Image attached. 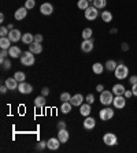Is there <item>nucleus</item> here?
<instances>
[{
	"instance_id": "nucleus-23",
	"label": "nucleus",
	"mask_w": 137,
	"mask_h": 153,
	"mask_svg": "<svg viewBox=\"0 0 137 153\" xmlns=\"http://www.w3.org/2000/svg\"><path fill=\"white\" fill-rule=\"evenodd\" d=\"M11 42H13V41L8 38V36H7V37H1V38H0V47H1V49H10Z\"/></svg>"
},
{
	"instance_id": "nucleus-48",
	"label": "nucleus",
	"mask_w": 137,
	"mask_h": 153,
	"mask_svg": "<svg viewBox=\"0 0 137 153\" xmlns=\"http://www.w3.org/2000/svg\"><path fill=\"white\" fill-rule=\"evenodd\" d=\"M122 51H129V45L126 42H122Z\"/></svg>"
},
{
	"instance_id": "nucleus-44",
	"label": "nucleus",
	"mask_w": 137,
	"mask_h": 153,
	"mask_svg": "<svg viewBox=\"0 0 137 153\" xmlns=\"http://www.w3.org/2000/svg\"><path fill=\"white\" fill-rule=\"evenodd\" d=\"M58 128H59V130L66 128V123H64V122H58Z\"/></svg>"
},
{
	"instance_id": "nucleus-19",
	"label": "nucleus",
	"mask_w": 137,
	"mask_h": 153,
	"mask_svg": "<svg viewBox=\"0 0 137 153\" xmlns=\"http://www.w3.org/2000/svg\"><path fill=\"white\" fill-rule=\"evenodd\" d=\"M91 111H92V108H91V104H88L86 101L82 102V104L80 105V114L82 115V116H89Z\"/></svg>"
},
{
	"instance_id": "nucleus-20",
	"label": "nucleus",
	"mask_w": 137,
	"mask_h": 153,
	"mask_svg": "<svg viewBox=\"0 0 137 153\" xmlns=\"http://www.w3.org/2000/svg\"><path fill=\"white\" fill-rule=\"evenodd\" d=\"M4 85L8 88L10 90H14V89H18V85H19V82L15 79V78H7L6 79V82H4Z\"/></svg>"
},
{
	"instance_id": "nucleus-12",
	"label": "nucleus",
	"mask_w": 137,
	"mask_h": 153,
	"mask_svg": "<svg viewBox=\"0 0 137 153\" xmlns=\"http://www.w3.org/2000/svg\"><path fill=\"white\" fill-rule=\"evenodd\" d=\"M26 15H28V8L26 7H19L15 11V14H14V18L16 21H22V19L26 18Z\"/></svg>"
},
{
	"instance_id": "nucleus-41",
	"label": "nucleus",
	"mask_w": 137,
	"mask_h": 153,
	"mask_svg": "<svg viewBox=\"0 0 137 153\" xmlns=\"http://www.w3.org/2000/svg\"><path fill=\"white\" fill-rule=\"evenodd\" d=\"M129 82H130V85H134V83H137V75L129 76Z\"/></svg>"
},
{
	"instance_id": "nucleus-52",
	"label": "nucleus",
	"mask_w": 137,
	"mask_h": 153,
	"mask_svg": "<svg viewBox=\"0 0 137 153\" xmlns=\"http://www.w3.org/2000/svg\"><path fill=\"white\" fill-rule=\"evenodd\" d=\"M88 1H93V0H88Z\"/></svg>"
},
{
	"instance_id": "nucleus-28",
	"label": "nucleus",
	"mask_w": 137,
	"mask_h": 153,
	"mask_svg": "<svg viewBox=\"0 0 137 153\" xmlns=\"http://www.w3.org/2000/svg\"><path fill=\"white\" fill-rule=\"evenodd\" d=\"M104 68H106V67L103 66L102 63H95V64L92 66V71H93L95 74H102L103 71H104Z\"/></svg>"
},
{
	"instance_id": "nucleus-39",
	"label": "nucleus",
	"mask_w": 137,
	"mask_h": 153,
	"mask_svg": "<svg viewBox=\"0 0 137 153\" xmlns=\"http://www.w3.org/2000/svg\"><path fill=\"white\" fill-rule=\"evenodd\" d=\"M36 148H37L38 150H40V149L43 150L44 148H47V141H40V142L37 143V146H36Z\"/></svg>"
},
{
	"instance_id": "nucleus-50",
	"label": "nucleus",
	"mask_w": 137,
	"mask_h": 153,
	"mask_svg": "<svg viewBox=\"0 0 137 153\" xmlns=\"http://www.w3.org/2000/svg\"><path fill=\"white\" fill-rule=\"evenodd\" d=\"M0 22H4V14H0Z\"/></svg>"
},
{
	"instance_id": "nucleus-37",
	"label": "nucleus",
	"mask_w": 137,
	"mask_h": 153,
	"mask_svg": "<svg viewBox=\"0 0 137 153\" xmlns=\"http://www.w3.org/2000/svg\"><path fill=\"white\" fill-rule=\"evenodd\" d=\"M1 68H3V70H10V68H11V62L6 59V60L1 63Z\"/></svg>"
},
{
	"instance_id": "nucleus-6",
	"label": "nucleus",
	"mask_w": 137,
	"mask_h": 153,
	"mask_svg": "<svg viewBox=\"0 0 137 153\" xmlns=\"http://www.w3.org/2000/svg\"><path fill=\"white\" fill-rule=\"evenodd\" d=\"M97 16H99V11H97L96 7L89 6L85 10V19H88V21H95Z\"/></svg>"
},
{
	"instance_id": "nucleus-7",
	"label": "nucleus",
	"mask_w": 137,
	"mask_h": 153,
	"mask_svg": "<svg viewBox=\"0 0 137 153\" xmlns=\"http://www.w3.org/2000/svg\"><path fill=\"white\" fill-rule=\"evenodd\" d=\"M93 47H95V42H93L92 38H88V40H84L82 44H81V51L85 52V53H89L93 51Z\"/></svg>"
},
{
	"instance_id": "nucleus-3",
	"label": "nucleus",
	"mask_w": 137,
	"mask_h": 153,
	"mask_svg": "<svg viewBox=\"0 0 137 153\" xmlns=\"http://www.w3.org/2000/svg\"><path fill=\"white\" fill-rule=\"evenodd\" d=\"M114 93L110 92V90H103L102 93H100V102H102L103 105H106V107H109L110 104H112V101H114Z\"/></svg>"
},
{
	"instance_id": "nucleus-47",
	"label": "nucleus",
	"mask_w": 137,
	"mask_h": 153,
	"mask_svg": "<svg viewBox=\"0 0 137 153\" xmlns=\"http://www.w3.org/2000/svg\"><path fill=\"white\" fill-rule=\"evenodd\" d=\"M96 90H97V92H100V93H102L103 90H104V86H103L102 83H99V85L96 86Z\"/></svg>"
},
{
	"instance_id": "nucleus-33",
	"label": "nucleus",
	"mask_w": 137,
	"mask_h": 153,
	"mask_svg": "<svg viewBox=\"0 0 137 153\" xmlns=\"http://www.w3.org/2000/svg\"><path fill=\"white\" fill-rule=\"evenodd\" d=\"M70 99H71L70 93L64 92V93H62V94H61V101H62V102H64V101H70Z\"/></svg>"
},
{
	"instance_id": "nucleus-51",
	"label": "nucleus",
	"mask_w": 137,
	"mask_h": 153,
	"mask_svg": "<svg viewBox=\"0 0 137 153\" xmlns=\"http://www.w3.org/2000/svg\"><path fill=\"white\" fill-rule=\"evenodd\" d=\"M7 27H8V30H13V29H14V25H13V23H8V26H7Z\"/></svg>"
},
{
	"instance_id": "nucleus-5",
	"label": "nucleus",
	"mask_w": 137,
	"mask_h": 153,
	"mask_svg": "<svg viewBox=\"0 0 137 153\" xmlns=\"http://www.w3.org/2000/svg\"><path fill=\"white\" fill-rule=\"evenodd\" d=\"M99 118L102 119V120H104V122H107V120H110V119H112V118H114V109L109 108V107H106L104 109H100Z\"/></svg>"
},
{
	"instance_id": "nucleus-32",
	"label": "nucleus",
	"mask_w": 137,
	"mask_h": 153,
	"mask_svg": "<svg viewBox=\"0 0 137 153\" xmlns=\"http://www.w3.org/2000/svg\"><path fill=\"white\" fill-rule=\"evenodd\" d=\"M77 6H78L80 10H84V11H85V10L89 7V1H88V0H78Z\"/></svg>"
},
{
	"instance_id": "nucleus-29",
	"label": "nucleus",
	"mask_w": 137,
	"mask_h": 153,
	"mask_svg": "<svg viewBox=\"0 0 137 153\" xmlns=\"http://www.w3.org/2000/svg\"><path fill=\"white\" fill-rule=\"evenodd\" d=\"M92 4H93V7L100 10V8H104V7L107 6V0H93Z\"/></svg>"
},
{
	"instance_id": "nucleus-22",
	"label": "nucleus",
	"mask_w": 137,
	"mask_h": 153,
	"mask_svg": "<svg viewBox=\"0 0 137 153\" xmlns=\"http://www.w3.org/2000/svg\"><path fill=\"white\" fill-rule=\"evenodd\" d=\"M125 90H126V89H125V86L122 85V83H117V85L112 86L111 92L114 93L115 96H121V94H124V93H125Z\"/></svg>"
},
{
	"instance_id": "nucleus-16",
	"label": "nucleus",
	"mask_w": 137,
	"mask_h": 153,
	"mask_svg": "<svg viewBox=\"0 0 137 153\" xmlns=\"http://www.w3.org/2000/svg\"><path fill=\"white\" fill-rule=\"evenodd\" d=\"M96 126V120L91 116H85V120H84V128L85 130H93Z\"/></svg>"
},
{
	"instance_id": "nucleus-13",
	"label": "nucleus",
	"mask_w": 137,
	"mask_h": 153,
	"mask_svg": "<svg viewBox=\"0 0 137 153\" xmlns=\"http://www.w3.org/2000/svg\"><path fill=\"white\" fill-rule=\"evenodd\" d=\"M8 38L13 42H18L19 40H22V34H21V32H19L18 29H13V30H10V33H8Z\"/></svg>"
},
{
	"instance_id": "nucleus-46",
	"label": "nucleus",
	"mask_w": 137,
	"mask_h": 153,
	"mask_svg": "<svg viewBox=\"0 0 137 153\" xmlns=\"http://www.w3.org/2000/svg\"><path fill=\"white\" fill-rule=\"evenodd\" d=\"M132 92H133V96H137V83L132 85Z\"/></svg>"
},
{
	"instance_id": "nucleus-1",
	"label": "nucleus",
	"mask_w": 137,
	"mask_h": 153,
	"mask_svg": "<svg viewBox=\"0 0 137 153\" xmlns=\"http://www.w3.org/2000/svg\"><path fill=\"white\" fill-rule=\"evenodd\" d=\"M19 60L22 63V66L25 67H30L34 64L36 59H34V53H32L30 51H26V52H22L21 57H19Z\"/></svg>"
},
{
	"instance_id": "nucleus-35",
	"label": "nucleus",
	"mask_w": 137,
	"mask_h": 153,
	"mask_svg": "<svg viewBox=\"0 0 137 153\" xmlns=\"http://www.w3.org/2000/svg\"><path fill=\"white\" fill-rule=\"evenodd\" d=\"M34 6H36V0H26L25 7H26L28 10H32Z\"/></svg>"
},
{
	"instance_id": "nucleus-11",
	"label": "nucleus",
	"mask_w": 137,
	"mask_h": 153,
	"mask_svg": "<svg viewBox=\"0 0 137 153\" xmlns=\"http://www.w3.org/2000/svg\"><path fill=\"white\" fill-rule=\"evenodd\" d=\"M40 13H41L43 15H51V14L54 13V6H52L51 3H43L41 6H40Z\"/></svg>"
},
{
	"instance_id": "nucleus-49",
	"label": "nucleus",
	"mask_w": 137,
	"mask_h": 153,
	"mask_svg": "<svg viewBox=\"0 0 137 153\" xmlns=\"http://www.w3.org/2000/svg\"><path fill=\"white\" fill-rule=\"evenodd\" d=\"M117 32H118V29H115V27H112L111 30H110V33H111V34H115Z\"/></svg>"
},
{
	"instance_id": "nucleus-10",
	"label": "nucleus",
	"mask_w": 137,
	"mask_h": 153,
	"mask_svg": "<svg viewBox=\"0 0 137 153\" xmlns=\"http://www.w3.org/2000/svg\"><path fill=\"white\" fill-rule=\"evenodd\" d=\"M61 141H59V138H49V140L47 141V148L48 149H51V150H56L59 149V146H61Z\"/></svg>"
},
{
	"instance_id": "nucleus-26",
	"label": "nucleus",
	"mask_w": 137,
	"mask_h": 153,
	"mask_svg": "<svg viewBox=\"0 0 137 153\" xmlns=\"http://www.w3.org/2000/svg\"><path fill=\"white\" fill-rule=\"evenodd\" d=\"M117 66H118V63H117L115 60H112V59L107 60V62H106V64H104V67L107 68V71H115Z\"/></svg>"
},
{
	"instance_id": "nucleus-45",
	"label": "nucleus",
	"mask_w": 137,
	"mask_h": 153,
	"mask_svg": "<svg viewBox=\"0 0 137 153\" xmlns=\"http://www.w3.org/2000/svg\"><path fill=\"white\" fill-rule=\"evenodd\" d=\"M7 90H8V88H7L6 85H1V86H0V93H1V94H4Z\"/></svg>"
},
{
	"instance_id": "nucleus-8",
	"label": "nucleus",
	"mask_w": 137,
	"mask_h": 153,
	"mask_svg": "<svg viewBox=\"0 0 137 153\" xmlns=\"http://www.w3.org/2000/svg\"><path fill=\"white\" fill-rule=\"evenodd\" d=\"M112 104H114V107H115L117 109L125 108V105H126V97H125L124 94L115 96V97H114V101H112Z\"/></svg>"
},
{
	"instance_id": "nucleus-21",
	"label": "nucleus",
	"mask_w": 137,
	"mask_h": 153,
	"mask_svg": "<svg viewBox=\"0 0 137 153\" xmlns=\"http://www.w3.org/2000/svg\"><path fill=\"white\" fill-rule=\"evenodd\" d=\"M45 102H47V100H45V96H37L34 99V105L36 108H44L45 107Z\"/></svg>"
},
{
	"instance_id": "nucleus-4",
	"label": "nucleus",
	"mask_w": 137,
	"mask_h": 153,
	"mask_svg": "<svg viewBox=\"0 0 137 153\" xmlns=\"http://www.w3.org/2000/svg\"><path fill=\"white\" fill-rule=\"evenodd\" d=\"M103 142H104L107 146H114V145L118 143V137H117L114 133H107L103 135Z\"/></svg>"
},
{
	"instance_id": "nucleus-30",
	"label": "nucleus",
	"mask_w": 137,
	"mask_h": 153,
	"mask_svg": "<svg viewBox=\"0 0 137 153\" xmlns=\"http://www.w3.org/2000/svg\"><path fill=\"white\" fill-rule=\"evenodd\" d=\"M14 78H15L18 82H25L26 75H25V73H22V71H16V73L14 74Z\"/></svg>"
},
{
	"instance_id": "nucleus-42",
	"label": "nucleus",
	"mask_w": 137,
	"mask_h": 153,
	"mask_svg": "<svg viewBox=\"0 0 137 153\" xmlns=\"http://www.w3.org/2000/svg\"><path fill=\"white\" fill-rule=\"evenodd\" d=\"M124 96H125V97H126V99H130L132 96H133V92H132V90H125Z\"/></svg>"
},
{
	"instance_id": "nucleus-9",
	"label": "nucleus",
	"mask_w": 137,
	"mask_h": 153,
	"mask_svg": "<svg viewBox=\"0 0 137 153\" xmlns=\"http://www.w3.org/2000/svg\"><path fill=\"white\" fill-rule=\"evenodd\" d=\"M18 90H19V93H22V94H30V93L33 92V86L26 82H19Z\"/></svg>"
},
{
	"instance_id": "nucleus-25",
	"label": "nucleus",
	"mask_w": 137,
	"mask_h": 153,
	"mask_svg": "<svg viewBox=\"0 0 137 153\" xmlns=\"http://www.w3.org/2000/svg\"><path fill=\"white\" fill-rule=\"evenodd\" d=\"M71 108H73L71 102L70 101H64V102H62V105H61V112L62 114H69V112L71 111Z\"/></svg>"
},
{
	"instance_id": "nucleus-2",
	"label": "nucleus",
	"mask_w": 137,
	"mask_h": 153,
	"mask_svg": "<svg viewBox=\"0 0 137 153\" xmlns=\"http://www.w3.org/2000/svg\"><path fill=\"white\" fill-rule=\"evenodd\" d=\"M114 74H115V78H117V79H125V78L129 75V68L125 66V64L121 63L117 66Z\"/></svg>"
},
{
	"instance_id": "nucleus-31",
	"label": "nucleus",
	"mask_w": 137,
	"mask_h": 153,
	"mask_svg": "<svg viewBox=\"0 0 137 153\" xmlns=\"http://www.w3.org/2000/svg\"><path fill=\"white\" fill-rule=\"evenodd\" d=\"M92 34H93V32H92V29H91V27H85L82 30V38H84V40L92 38Z\"/></svg>"
},
{
	"instance_id": "nucleus-36",
	"label": "nucleus",
	"mask_w": 137,
	"mask_h": 153,
	"mask_svg": "<svg viewBox=\"0 0 137 153\" xmlns=\"http://www.w3.org/2000/svg\"><path fill=\"white\" fill-rule=\"evenodd\" d=\"M8 33H10L8 27H4V26H1V27H0V36H1V37H7V36H8Z\"/></svg>"
},
{
	"instance_id": "nucleus-15",
	"label": "nucleus",
	"mask_w": 137,
	"mask_h": 153,
	"mask_svg": "<svg viewBox=\"0 0 137 153\" xmlns=\"http://www.w3.org/2000/svg\"><path fill=\"white\" fill-rule=\"evenodd\" d=\"M29 51L32 52V53H34V55L41 53V52H43V45H41V42L33 41L32 44L29 45Z\"/></svg>"
},
{
	"instance_id": "nucleus-40",
	"label": "nucleus",
	"mask_w": 137,
	"mask_h": 153,
	"mask_svg": "<svg viewBox=\"0 0 137 153\" xmlns=\"http://www.w3.org/2000/svg\"><path fill=\"white\" fill-rule=\"evenodd\" d=\"M43 40H44V37H43L41 34H34V41L36 42H43Z\"/></svg>"
},
{
	"instance_id": "nucleus-24",
	"label": "nucleus",
	"mask_w": 137,
	"mask_h": 153,
	"mask_svg": "<svg viewBox=\"0 0 137 153\" xmlns=\"http://www.w3.org/2000/svg\"><path fill=\"white\" fill-rule=\"evenodd\" d=\"M33 41H34V36H33L32 33H25V34H22V42L23 44L30 45Z\"/></svg>"
},
{
	"instance_id": "nucleus-38",
	"label": "nucleus",
	"mask_w": 137,
	"mask_h": 153,
	"mask_svg": "<svg viewBox=\"0 0 137 153\" xmlns=\"http://www.w3.org/2000/svg\"><path fill=\"white\" fill-rule=\"evenodd\" d=\"M85 101L88 102V104H92V102L95 101V96H93L92 93H89V94H88V96L85 97Z\"/></svg>"
},
{
	"instance_id": "nucleus-14",
	"label": "nucleus",
	"mask_w": 137,
	"mask_h": 153,
	"mask_svg": "<svg viewBox=\"0 0 137 153\" xmlns=\"http://www.w3.org/2000/svg\"><path fill=\"white\" fill-rule=\"evenodd\" d=\"M84 100H85V99H84V96L80 94V93H77V94L71 96L70 102H71V105H73V107H80V105L84 102Z\"/></svg>"
},
{
	"instance_id": "nucleus-27",
	"label": "nucleus",
	"mask_w": 137,
	"mask_h": 153,
	"mask_svg": "<svg viewBox=\"0 0 137 153\" xmlns=\"http://www.w3.org/2000/svg\"><path fill=\"white\" fill-rule=\"evenodd\" d=\"M100 16H102V21L106 23H110L112 21V14L110 13V11H103Z\"/></svg>"
},
{
	"instance_id": "nucleus-17",
	"label": "nucleus",
	"mask_w": 137,
	"mask_h": 153,
	"mask_svg": "<svg viewBox=\"0 0 137 153\" xmlns=\"http://www.w3.org/2000/svg\"><path fill=\"white\" fill-rule=\"evenodd\" d=\"M58 138H59V141L62 143H66L69 141V138H70V134H69V131L66 128H62V130L58 131Z\"/></svg>"
},
{
	"instance_id": "nucleus-43",
	"label": "nucleus",
	"mask_w": 137,
	"mask_h": 153,
	"mask_svg": "<svg viewBox=\"0 0 137 153\" xmlns=\"http://www.w3.org/2000/svg\"><path fill=\"white\" fill-rule=\"evenodd\" d=\"M41 94L47 97V96L49 94V89H48V88H43V89H41Z\"/></svg>"
},
{
	"instance_id": "nucleus-34",
	"label": "nucleus",
	"mask_w": 137,
	"mask_h": 153,
	"mask_svg": "<svg viewBox=\"0 0 137 153\" xmlns=\"http://www.w3.org/2000/svg\"><path fill=\"white\" fill-rule=\"evenodd\" d=\"M8 55H10V53H8V49H1V52H0V62L3 63Z\"/></svg>"
},
{
	"instance_id": "nucleus-18",
	"label": "nucleus",
	"mask_w": 137,
	"mask_h": 153,
	"mask_svg": "<svg viewBox=\"0 0 137 153\" xmlns=\"http://www.w3.org/2000/svg\"><path fill=\"white\" fill-rule=\"evenodd\" d=\"M8 53L11 57H14V59H16V57H21V55H22V51H21V48L16 47V45H11L8 49Z\"/></svg>"
}]
</instances>
